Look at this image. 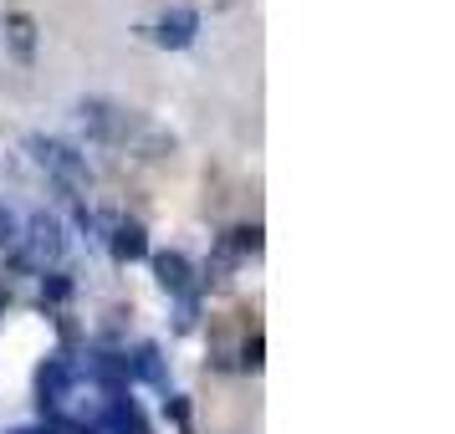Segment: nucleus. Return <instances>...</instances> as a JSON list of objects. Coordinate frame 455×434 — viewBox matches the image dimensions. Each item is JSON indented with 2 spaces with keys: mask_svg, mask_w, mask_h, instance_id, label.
Instances as JSON below:
<instances>
[]
</instances>
